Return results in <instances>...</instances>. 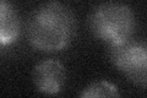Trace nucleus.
<instances>
[{
    "label": "nucleus",
    "mask_w": 147,
    "mask_h": 98,
    "mask_svg": "<svg viewBox=\"0 0 147 98\" xmlns=\"http://www.w3.org/2000/svg\"><path fill=\"white\" fill-rule=\"evenodd\" d=\"M26 31L33 48L45 53H55L71 43L76 33V20L66 5L53 0L31 12Z\"/></svg>",
    "instance_id": "nucleus-1"
},
{
    "label": "nucleus",
    "mask_w": 147,
    "mask_h": 98,
    "mask_svg": "<svg viewBox=\"0 0 147 98\" xmlns=\"http://www.w3.org/2000/svg\"><path fill=\"white\" fill-rule=\"evenodd\" d=\"M88 27L97 39L107 45H114L132 38L136 28V18L134 11L126 4L105 1L91 11Z\"/></svg>",
    "instance_id": "nucleus-2"
},
{
    "label": "nucleus",
    "mask_w": 147,
    "mask_h": 98,
    "mask_svg": "<svg viewBox=\"0 0 147 98\" xmlns=\"http://www.w3.org/2000/svg\"><path fill=\"white\" fill-rule=\"evenodd\" d=\"M108 57L114 66L135 86L147 88V42L129 39L108 45Z\"/></svg>",
    "instance_id": "nucleus-3"
},
{
    "label": "nucleus",
    "mask_w": 147,
    "mask_h": 98,
    "mask_svg": "<svg viewBox=\"0 0 147 98\" xmlns=\"http://www.w3.org/2000/svg\"><path fill=\"white\" fill-rule=\"evenodd\" d=\"M32 81L37 91L43 95H58L65 86L66 70L59 60H43L33 68Z\"/></svg>",
    "instance_id": "nucleus-4"
},
{
    "label": "nucleus",
    "mask_w": 147,
    "mask_h": 98,
    "mask_svg": "<svg viewBox=\"0 0 147 98\" xmlns=\"http://www.w3.org/2000/svg\"><path fill=\"white\" fill-rule=\"evenodd\" d=\"M0 43L3 47L15 43L20 33L17 12L7 0L0 1Z\"/></svg>",
    "instance_id": "nucleus-5"
},
{
    "label": "nucleus",
    "mask_w": 147,
    "mask_h": 98,
    "mask_svg": "<svg viewBox=\"0 0 147 98\" xmlns=\"http://www.w3.org/2000/svg\"><path fill=\"white\" fill-rule=\"evenodd\" d=\"M120 92L118 88L108 81L100 80L90 83L84 91L80 93L82 98H93V97H119Z\"/></svg>",
    "instance_id": "nucleus-6"
}]
</instances>
